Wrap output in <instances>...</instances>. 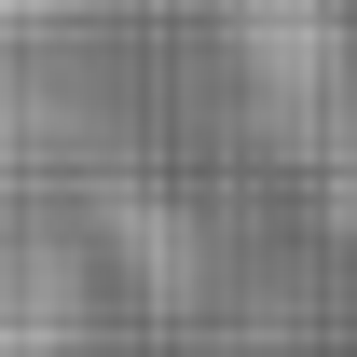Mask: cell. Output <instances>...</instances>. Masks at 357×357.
Instances as JSON below:
<instances>
[{
	"label": "cell",
	"mask_w": 357,
	"mask_h": 357,
	"mask_svg": "<svg viewBox=\"0 0 357 357\" xmlns=\"http://www.w3.org/2000/svg\"><path fill=\"white\" fill-rule=\"evenodd\" d=\"M330 206H344V220H357V110H344V124H330Z\"/></svg>",
	"instance_id": "obj_1"
}]
</instances>
